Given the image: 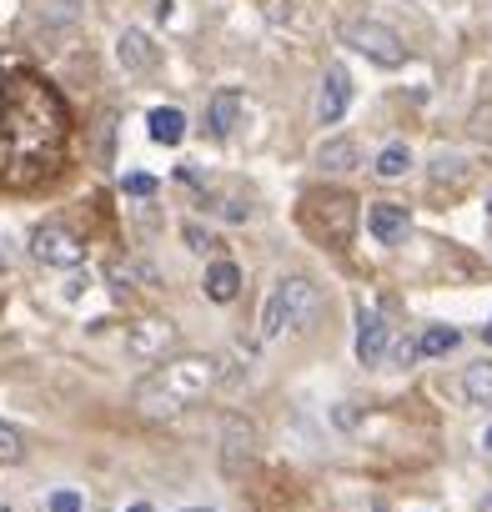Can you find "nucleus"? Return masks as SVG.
I'll return each mask as SVG.
<instances>
[{
	"mask_svg": "<svg viewBox=\"0 0 492 512\" xmlns=\"http://www.w3.org/2000/svg\"><path fill=\"white\" fill-rule=\"evenodd\" d=\"M71 146V111L36 71H11L0 86V186L26 191L61 171Z\"/></svg>",
	"mask_w": 492,
	"mask_h": 512,
	"instance_id": "f257e3e1",
	"label": "nucleus"
},
{
	"mask_svg": "<svg viewBox=\"0 0 492 512\" xmlns=\"http://www.w3.org/2000/svg\"><path fill=\"white\" fill-rule=\"evenodd\" d=\"M216 382H226V357H216V352H181V357H166L156 372H146L136 382L131 402H136L141 417H181Z\"/></svg>",
	"mask_w": 492,
	"mask_h": 512,
	"instance_id": "f03ea898",
	"label": "nucleus"
},
{
	"mask_svg": "<svg viewBox=\"0 0 492 512\" xmlns=\"http://www.w3.org/2000/svg\"><path fill=\"white\" fill-rule=\"evenodd\" d=\"M297 221H302V231L317 246L342 251L352 241V231H357V201L347 191H307L302 206H297Z\"/></svg>",
	"mask_w": 492,
	"mask_h": 512,
	"instance_id": "7ed1b4c3",
	"label": "nucleus"
},
{
	"mask_svg": "<svg viewBox=\"0 0 492 512\" xmlns=\"http://www.w3.org/2000/svg\"><path fill=\"white\" fill-rule=\"evenodd\" d=\"M317 317V287L307 277H282L262 307V337L277 342L282 332H302Z\"/></svg>",
	"mask_w": 492,
	"mask_h": 512,
	"instance_id": "20e7f679",
	"label": "nucleus"
},
{
	"mask_svg": "<svg viewBox=\"0 0 492 512\" xmlns=\"http://www.w3.org/2000/svg\"><path fill=\"white\" fill-rule=\"evenodd\" d=\"M342 46H352L357 56H367L372 66H387V71H397L407 61L402 36L392 26H382V21H347L342 26Z\"/></svg>",
	"mask_w": 492,
	"mask_h": 512,
	"instance_id": "39448f33",
	"label": "nucleus"
},
{
	"mask_svg": "<svg viewBox=\"0 0 492 512\" xmlns=\"http://www.w3.org/2000/svg\"><path fill=\"white\" fill-rule=\"evenodd\" d=\"M31 256H36V262H46V267L76 272V267L86 262V241H81L71 226H61V221H41V226L31 231Z\"/></svg>",
	"mask_w": 492,
	"mask_h": 512,
	"instance_id": "423d86ee",
	"label": "nucleus"
},
{
	"mask_svg": "<svg viewBox=\"0 0 492 512\" xmlns=\"http://www.w3.org/2000/svg\"><path fill=\"white\" fill-rule=\"evenodd\" d=\"M176 322H166V317H141L136 327H126V352L136 357V362H166V352L176 347Z\"/></svg>",
	"mask_w": 492,
	"mask_h": 512,
	"instance_id": "0eeeda50",
	"label": "nucleus"
},
{
	"mask_svg": "<svg viewBox=\"0 0 492 512\" xmlns=\"http://www.w3.org/2000/svg\"><path fill=\"white\" fill-rule=\"evenodd\" d=\"M352 106V76L347 66H327L322 71V86H317V121L322 126H337Z\"/></svg>",
	"mask_w": 492,
	"mask_h": 512,
	"instance_id": "6e6552de",
	"label": "nucleus"
},
{
	"mask_svg": "<svg viewBox=\"0 0 492 512\" xmlns=\"http://www.w3.org/2000/svg\"><path fill=\"white\" fill-rule=\"evenodd\" d=\"M387 352H392V327L382 322V312L357 307V362L377 367V362H387Z\"/></svg>",
	"mask_w": 492,
	"mask_h": 512,
	"instance_id": "1a4fd4ad",
	"label": "nucleus"
},
{
	"mask_svg": "<svg viewBox=\"0 0 492 512\" xmlns=\"http://www.w3.org/2000/svg\"><path fill=\"white\" fill-rule=\"evenodd\" d=\"M367 231H372L382 246H402L407 231H412V216H407V206H397V201H377V206H367Z\"/></svg>",
	"mask_w": 492,
	"mask_h": 512,
	"instance_id": "9d476101",
	"label": "nucleus"
},
{
	"mask_svg": "<svg viewBox=\"0 0 492 512\" xmlns=\"http://www.w3.org/2000/svg\"><path fill=\"white\" fill-rule=\"evenodd\" d=\"M252 442H257L252 422H246V417H226V427H221V467L241 472V462L252 457Z\"/></svg>",
	"mask_w": 492,
	"mask_h": 512,
	"instance_id": "9b49d317",
	"label": "nucleus"
},
{
	"mask_svg": "<svg viewBox=\"0 0 492 512\" xmlns=\"http://www.w3.org/2000/svg\"><path fill=\"white\" fill-rule=\"evenodd\" d=\"M116 61H121L131 76L156 71V46L146 41V31H121V41H116Z\"/></svg>",
	"mask_w": 492,
	"mask_h": 512,
	"instance_id": "f8f14e48",
	"label": "nucleus"
},
{
	"mask_svg": "<svg viewBox=\"0 0 492 512\" xmlns=\"http://www.w3.org/2000/svg\"><path fill=\"white\" fill-rule=\"evenodd\" d=\"M206 121H211V136H231L241 126V91H216L206 106Z\"/></svg>",
	"mask_w": 492,
	"mask_h": 512,
	"instance_id": "ddd939ff",
	"label": "nucleus"
},
{
	"mask_svg": "<svg viewBox=\"0 0 492 512\" xmlns=\"http://www.w3.org/2000/svg\"><path fill=\"white\" fill-rule=\"evenodd\" d=\"M146 131H151L156 146H181V136H186V116H181L176 106H156V111L146 116Z\"/></svg>",
	"mask_w": 492,
	"mask_h": 512,
	"instance_id": "4468645a",
	"label": "nucleus"
},
{
	"mask_svg": "<svg viewBox=\"0 0 492 512\" xmlns=\"http://www.w3.org/2000/svg\"><path fill=\"white\" fill-rule=\"evenodd\" d=\"M317 166L322 171H357L362 166V151H357V141L337 136V141H322L317 146Z\"/></svg>",
	"mask_w": 492,
	"mask_h": 512,
	"instance_id": "2eb2a0df",
	"label": "nucleus"
},
{
	"mask_svg": "<svg viewBox=\"0 0 492 512\" xmlns=\"http://www.w3.org/2000/svg\"><path fill=\"white\" fill-rule=\"evenodd\" d=\"M241 292V267L236 262H211L206 267V297L211 302H236Z\"/></svg>",
	"mask_w": 492,
	"mask_h": 512,
	"instance_id": "dca6fc26",
	"label": "nucleus"
},
{
	"mask_svg": "<svg viewBox=\"0 0 492 512\" xmlns=\"http://www.w3.org/2000/svg\"><path fill=\"white\" fill-rule=\"evenodd\" d=\"M462 392L472 407H492V362H472L462 372Z\"/></svg>",
	"mask_w": 492,
	"mask_h": 512,
	"instance_id": "f3484780",
	"label": "nucleus"
},
{
	"mask_svg": "<svg viewBox=\"0 0 492 512\" xmlns=\"http://www.w3.org/2000/svg\"><path fill=\"white\" fill-rule=\"evenodd\" d=\"M407 166H412V151H407L402 141L382 146V151H377V161H372V171H377L382 181H397V176H407Z\"/></svg>",
	"mask_w": 492,
	"mask_h": 512,
	"instance_id": "a211bd4d",
	"label": "nucleus"
},
{
	"mask_svg": "<svg viewBox=\"0 0 492 512\" xmlns=\"http://www.w3.org/2000/svg\"><path fill=\"white\" fill-rule=\"evenodd\" d=\"M457 342H462V332H457V327H427V332L417 337L422 357H447V352H452Z\"/></svg>",
	"mask_w": 492,
	"mask_h": 512,
	"instance_id": "6ab92c4d",
	"label": "nucleus"
},
{
	"mask_svg": "<svg viewBox=\"0 0 492 512\" xmlns=\"http://www.w3.org/2000/svg\"><path fill=\"white\" fill-rule=\"evenodd\" d=\"M26 457V442H21V432L11 427V422H0V462H21Z\"/></svg>",
	"mask_w": 492,
	"mask_h": 512,
	"instance_id": "aec40b11",
	"label": "nucleus"
},
{
	"mask_svg": "<svg viewBox=\"0 0 492 512\" xmlns=\"http://www.w3.org/2000/svg\"><path fill=\"white\" fill-rule=\"evenodd\" d=\"M111 141H116V116L106 111L101 126H96V161H101V166H111Z\"/></svg>",
	"mask_w": 492,
	"mask_h": 512,
	"instance_id": "412c9836",
	"label": "nucleus"
},
{
	"mask_svg": "<svg viewBox=\"0 0 492 512\" xmlns=\"http://www.w3.org/2000/svg\"><path fill=\"white\" fill-rule=\"evenodd\" d=\"M432 176H437V181H467V166H462L457 156H437Z\"/></svg>",
	"mask_w": 492,
	"mask_h": 512,
	"instance_id": "4be33fe9",
	"label": "nucleus"
},
{
	"mask_svg": "<svg viewBox=\"0 0 492 512\" xmlns=\"http://www.w3.org/2000/svg\"><path fill=\"white\" fill-rule=\"evenodd\" d=\"M181 236H186V246H191V251H201V256L216 246V236H211V231H201L196 221H186V226H181Z\"/></svg>",
	"mask_w": 492,
	"mask_h": 512,
	"instance_id": "5701e85b",
	"label": "nucleus"
},
{
	"mask_svg": "<svg viewBox=\"0 0 492 512\" xmlns=\"http://www.w3.org/2000/svg\"><path fill=\"white\" fill-rule=\"evenodd\" d=\"M387 357H392V362H397V367H412V362H417V357H422V347H417V342H407V337H397V342H392V352H387Z\"/></svg>",
	"mask_w": 492,
	"mask_h": 512,
	"instance_id": "b1692460",
	"label": "nucleus"
},
{
	"mask_svg": "<svg viewBox=\"0 0 492 512\" xmlns=\"http://www.w3.org/2000/svg\"><path fill=\"white\" fill-rule=\"evenodd\" d=\"M126 191H131V196H156V176H146V171H131V176H126Z\"/></svg>",
	"mask_w": 492,
	"mask_h": 512,
	"instance_id": "393cba45",
	"label": "nucleus"
},
{
	"mask_svg": "<svg viewBox=\"0 0 492 512\" xmlns=\"http://www.w3.org/2000/svg\"><path fill=\"white\" fill-rule=\"evenodd\" d=\"M51 512H81V497L71 487H61V492H51Z\"/></svg>",
	"mask_w": 492,
	"mask_h": 512,
	"instance_id": "a878e982",
	"label": "nucleus"
},
{
	"mask_svg": "<svg viewBox=\"0 0 492 512\" xmlns=\"http://www.w3.org/2000/svg\"><path fill=\"white\" fill-rule=\"evenodd\" d=\"M221 216H226V221H246V216H252V206L231 196V201H221Z\"/></svg>",
	"mask_w": 492,
	"mask_h": 512,
	"instance_id": "bb28decb",
	"label": "nucleus"
},
{
	"mask_svg": "<svg viewBox=\"0 0 492 512\" xmlns=\"http://www.w3.org/2000/svg\"><path fill=\"white\" fill-rule=\"evenodd\" d=\"M482 342H487V347H492V322H487V327H482Z\"/></svg>",
	"mask_w": 492,
	"mask_h": 512,
	"instance_id": "cd10ccee",
	"label": "nucleus"
},
{
	"mask_svg": "<svg viewBox=\"0 0 492 512\" xmlns=\"http://www.w3.org/2000/svg\"><path fill=\"white\" fill-rule=\"evenodd\" d=\"M131 512H151V507H146V502H136V507H131Z\"/></svg>",
	"mask_w": 492,
	"mask_h": 512,
	"instance_id": "c85d7f7f",
	"label": "nucleus"
},
{
	"mask_svg": "<svg viewBox=\"0 0 492 512\" xmlns=\"http://www.w3.org/2000/svg\"><path fill=\"white\" fill-rule=\"evenodd\" d=\"M487 452H492V427H487Z\"/></svg>",
	"mask_w": 492,
	"mask_h": 512,
	"instance_id": "c756f323",
	"label": "nucleus"
},
{
	"mask_svg": "<svg viewBox=\"0 0 492 512\" xmlns=\"http://www.w3.org/2000/svg\"><path fill=\"white\" fill-rule=\"evenodd\" d=\"M191 512H211V507H191Z\"/></svg>",
	"mask_w": 492,
	"mask_h": 512,
	"instance_id": "7c9ffc66",
	"label": "nucleus"
},
{
	"mask_svg": "<svg viewBox=\"0 0 492 512\" xmlns=\"http://www.w3.org/2000/svg\"><path fill=\"white\" fill-rule=\"evenodd\" d=\"M487 216H492V196H487Z\"/></svg>",
	"mask_w": 492,
	"mask_h": 512,
	"instance_id": "2f4dec72",
	"label": "nucleus"
},
{
	"mask_svg": "<svg viewBox=\"0 0 492 512\" xmlns=\"http://www.w3.org/2000/svg\"><path fill=\"white\" fill-rule=\"evenodd\" d=\"M372 512H387V507H372Z\"/></svg>",
	"mask_w": 492,
	"mask_h": 512,
	"instance_id": "473e14b6",
	"label": "nucleus"
}]
</instances>
